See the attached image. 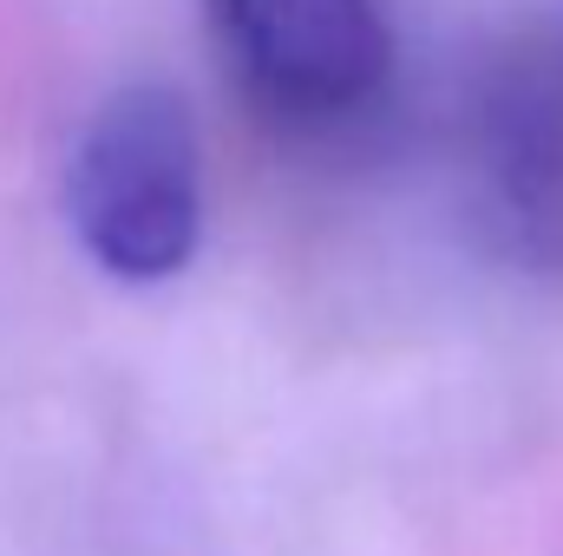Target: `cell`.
Returning a JSON list of instances; mask_svg holds the SVG:
<instances>
[{
    "label": "cell",
    "mask_w": 563,
    "mask_h": 556,
    "mask_svg": "<svg viewBox=\"0 0 563 556\" xmlns=\"http://www.w3.org/2000/svg\"><path fill=\"white\" fill-rule=\"evenodd\" d=\"M66 210L86 256L119 281H170L203 236L197 125L170 86L112 92L66 170Z\"/></svg>",
    "instance_id": "6da1fadb"
},
{
    "label": "cell",
    "mask_w": 563,
    "mask_h": 556,
    "mask_svg": "<svg viewBox=\"0 0 563 556\" xmlns=\"http://www.w3.org/2000/svg\"><path fill=\"white\" fill-rule=\"evenodd\" d=\"M203 13L230 79L269 119H354L394 73L380 0H203Z\"/></svg>",
    "instance_id": "7a4b0ae2"
},
{
    "label": "cell",
    "mask_w": 563,
    "mask_h": 556,
    "mask_svg": "<svg viewBox=\"0 0 563 556\" xmlns=\"http://www.w3.org/2000/svg\"><path fill=\"white\" fill-rule=\"evenodd\" d=\"M485 177L544 263H563V20L531 33L485 92Z\"/></svg>",
    "instance_id": "3957f363"
}]
</instances>
